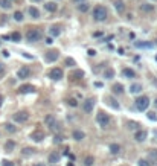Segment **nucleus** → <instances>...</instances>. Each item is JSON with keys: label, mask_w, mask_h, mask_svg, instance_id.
<instances>
[{"label": "nucleus", "mask_w": 157, "mask_h": 166, "mask_svg": "<svg viewBox=\"0 0 157 166\" xmlns=\"http://www.w3.org/2000/svg\"><path fill=\"white\" fill-rule=\"evenodd\" d=\"M5 73V65H3V63H0V76Z\"/></svg>", "instance_id": "37998d69"}, {"label": "nucleus", "mask_w": 157, "mask_h": 166, "mask_svg": "<svg viewBox=\"0 0 157 166\" xmlns=\"http://www.w3.org/2000/svg\"><path fill=\"white\" fill-rule=\"evenodd\" d=\"M148 117H150L151 120H157V116L154 114V113H148Z\"/></svg>", "instance_id": "79ce46f5"}, {"label": "nucleus", "mask_w": 157, "mask_h": 166, "mask_svg": "<svg viewBox=\"0 0 157 166\" xmlns=\"http://www.w3.org/2000/svg\"><path fill=\"white\" fill-rule=\"evenodd\" d=\"M34 90H35L34 85H31V84H25V85H21L19 89L20 93H31V91H34Z\"/></svg>", "instance_id": "f3484780"}, {"label": "nucleus", "mask_w": 157, "mask_h": 166, "mask_svg": "<svg viewBox=\"0 0 157 166\" xmlns=\"http://www.w3.org/2000/svg\"><path fill=\"white\" fill-rule=\"evenodd\" d=\"M130 91L131 93H134V95H137V93H140L142 91V84H133V85H130Z\"/></svg>", "instance_id": "6ab92c4d"}, {"label": "nucleus", "mask_w": 157, "mask_h": 166, "mask_svg": "<svg viewBox=\"0 0 157 166\" xmlns=\"http://www.w3.org/2000/svg\"><path fill=\"white\" fill-rule=\"evenodd\" d=\"M136 47H145V49H148V47H152L151 43H136Z\"/></svg>", "instance_id": "72a5a7b5"}, {"label": "nucleus", "mask_w": 157, "mask_h": 166, "mask_svg": "<svg viewBox=\"0 0 157 166\" xmlns=\"http://www.w3.org/2000/svg\"><path fill=\"white\" fill-rule=\"evenodd\" d=\"M105 102L108 104V105L111 107V108H114V110H119V104L114 101L113 98H111V96H105Z\"/></svg>", "instance_id": "2eb2a0df"}, {"label": "nucleus", "mask_w": 157, "mask_h": 166, "mask_svg": "<svg viewBox=\"0 0 157 166\" xmlns=\"http://www.w3.org/2000/svg\"><path fill=\"white\" fill-rule=\"evenodd\" d=\"M60 159H61V154L55 151V152H52V154L49 155V163L55 165V163H58V161H60Z\"/></svg>", "instance_id": "ddd939ff"}, {"label": "nucleus", "mask_w": 157, "mask_h": 166, "mask_svg": "<svg viewBox=\"0 0 157 166\" xmlns=\"http://www.w3.org/2000/svg\"><path fill=\"white\" fill-rule=\"evenodd\" d=\"M87 54H88V55H90V56H93V55H96V52H95V50H93V49H88V52H87Z\"/></svg>", "instance_id": "a18cd8bd"}, {"label": "nucleus", "mask_w": 157, "mask_h": 166, "mask_svg": "<svg viewBox=\"0 0 157 166\" xmlns=\"http://www.w3.org/2000/svg\"><path fill=\"white\" fill-rule=\"evenodd\" d=\"M93 19L96 21H104L107 19V9L104 6H96L93 9Z\"/></svg>", "instance_id": "f03ea898"}, {"label": "nucleus", "mask_w": 157, "mask_h": 166, "mask_svg": "<svg viewBox=\"0 0 157 166\" xmlns=\"http://www.w3.org/2000/svg\"><path fill=\"white\" fill-rule=\"evenodd\" d=\"M11 38H12V41H15V43H19L20 40H21V35H20V32H12V35H11Z\"/></svg>", "instance_id": "c756f323"}, {"label": "nucleus", "mask_w": 157, "mask_h": 166, "mask_svg": "<svg viewBox=\"0 0 157 166\" xmlns=\"http://www.w3.org/2000/svg\"><path fill=\"white\" fill-rule=\"evenodd\" d=\"M34 151H35L34 148H25V149L21 151V152H23V155H25V157H29V155H32V154H34Z\"/></svg>", "instance_id": "7c9ffc66"}, {"label": "nucleus", "mask_w": 157, "mask_h": 166, "mask_svg": "<svg viewBox=\"0 0 157 166\" xmlns=\"http://www.w3.org/2000/svg\"><path fill=\"white\" fill-rule=\"evenodd\" d=\"M154 107H157V98L154 99Z\"/></svg>", "instance_id": "603ef678"}, {"label": "nucleus", "mask_w": 157, "mask_h": 166, "mask_svg": "<svg viewBox=\"0 0 157 166\" xmlns=\"http://www.w3.org/2000/svg\"><path fill=\"white\" fill-rule=\"evenodd\" d=\"M78 11H79V12H87V11H88V3H87V2L78 3Z\"/></svg>", "instance_id": "a878e982"}, {"label": "nucleus", "mask_w": 157, "mask_h": 166, "mask_svg": "<svg viewBox=\"0 0 157 166\" xmlns=\"http://www.w3.org/2000/svg\"><path fill=\"white\" fill-rule=\"evenodd\" d=\"M58 58H60V52L57 49H51L44 54V60H46L47 63H53V61H57Z\"/></svg>", "instance_id": "423d86ee"}, {"label": "nucleus", "mask_w": 157, "mask_h": 166, "mask_svg": "<svg viewBox=\"0 0 157 166\" xmlns=\"http://www.w3.org/2000/svg\"><path fill=\"white\" fill-rule=\"evenodd\" d=\"M122 75L125 78H134V76H136V73H134V70H131V69H124Z\"/></svg>", "instance_id": "393cba45"}, {"label": "nucleus", "mask_w": 157, "mask_h": 166, "mask_svg": "<svg viewBox=\"0 0 157 166\" xmlns=\"http://www.w3.org/2000/svg\"><path fill=\"white\" fill-rule=\"evenodd\" d=\"M136 107H137V110L145 111L146 108L150 107V99H148L146 96H139L136 99Z\"/></svg>", "instance_id": "7ed1b4c3"}, {"label": "nucleus", "mask_w": 157, "mask_h": 166, "mask_svg": "<svg viewBox=\"0 0 157 166\" xmlns=\"http://www.w3.org/2000/svg\"><path fill=\"white\" fill-rule=\"evenodd\" d=\"M60 34H61V30H60L58 26H52V28H51V35L52 37H58Z\"/></svg>", "instance_id": "c85d7f7f"}, {"label": "nucleus", "mask_w": 157, "mask_h": 166, "mask_svg": "<svg viewBox=\"0 0 157 166\" xmlns=\"http://www.w3.org/2000/svg\"><path fill=\"white\" fill-rule=\"evenodd\" d=\"M12 119H14L15 122H19V124H23V122H26L29 119V113L28 111H25V110H21V111H17L14 116H12Z\"/></svg>", "instance_id": "0eeeda50"}, {"label": "nucleus", "mask_w": 157, "mask_h": 166, "mask_svg": "<svg viewBox=\"0 0 157 166\" xmlns=\"http://www.w3.org/2000/svg\"><path fill=\"white\" fill-rule=\"evenodd\" d=\"M44 8H46L49 12H55V11H57V8H58V5H57L55 2H47L46 5H44Z\"/></svg>", "instance_id": "4be33fe9"}, {"label": "nucleus", "mask_w": 157, "mask_h": 166, "mask_svg": "<svg viewBox=\"0 0 157 166\" xmlns=\"http://www.w3.org/2000/svg\"><path fill=\"white\" fill-rule=\"evenodd\" d=\"M137 165H139V166H151V165H150V161H146V160H143V159L139 160V161H137Z\"/></svg>", "instance_id": "e433bc0d"}, {"label": "nucleus", "mask_w": 157, "mask_h": 166, "mask_svg": "<svg viewBox=\"0 0 157 166\" xmlns=\"http://www.w3.org/2000/svg\"><path fill=\"white\" fill-rule=\"evenodd\" d=\"M156 44H157V41H156Z\"/></svg>", "instance_id": "6e6d98bb"}, {"label": "nucleus", "mask_w": 157, "mask_h": 166, "mask_svg": "<svg viewBox=\"0 0 157 166\" xmlns=\"http://www.w3.org/2000/svg\"><path fill=\"white\" fill-rule=\"evenodd\" d=\"M34 166H44V163H35Z\"/></svg>", "instance_id": "8fccbe9b"}, {"label": "nucleus", "mask_w": 157, "mask_h": 166, "mask_svg": "<svg viewBox=\"0 0 157 166\" xmlns=\"http://www.w3.org/2000/svg\"><path fill=\"white\" fill-rule=\"evenodd\" d=\"M67 104H69L70 107H76V105H78V102H76V99H69V101H67Z\"/></svg>", "instance_id": "58836bf2"}, {"label": "nucleus", "mask_w": 157, "mask_h": 166, "mask_svg": "<svg viewBox=\"0 0 157 166\" xmlns=\"http://www.w3.org/2000/svg\"><path fill=\"white\" fill-rule=\"evenodd\" d=\"M2 166H14V163H12V161H9V160H3V161H2Z\"/></svg>", "instance_id": "ea45409f"}, {"label": "nucleus", "mask_w": 157, "mask_h": 166, "mask_svg": "<svg viewBox=\"0 0 157 166\" xmlns=\"http://www.w3.org/2000/svg\"><path fill=\"white\" fill-rule=\"evenodd\" d=\"M12 5H11V0H0V8L3 9H9Z\"/></svg>", "instance_id": "cd10ccee"}, {"label": "nucleus", "mask_w": 157, "mask_h": 166, "mask_svg": "<svg viewBox=\"0 0 157 166\" xmlns=\"http://www.w3.org/2000/svg\"><path fill=\"white\" fill-rule=\"evenodd\" d=\"M73 2H76V3H81V2H87V0H73Z\"/></svg>", "instance_id": "09e8293b"}, {"label": "nucleus", "mask_w": 157, "mask_h": 166, "mask_svg": "<svg viewBox=\"0 0 157 166\" xmlns=\"http://www.w3.org/2000/svg\"><path fill=\"white\" fill-rule=\"evenodd\" d=\"M139 126H140V125H139L137 122H134V120H130L128 122V128L130 130H139Z\"/></svg>", "instance_id": "2f4dec72"}, {"label": "nucleus", "mask_w": 157, "mask_h": 166, "mask_svg": "<svg viewBox=\"0 0 157 166\" xmlns=\"http://www.w3.org/2000/svg\"><path fill=\"white\" fill-rule=\"evenodd\" d=\"M6 21V15H2V19H0V24H3Z\"/></svg>", "instance_id": "49530a36"}, {"label": "nucleus", "mask_w": 157, "mask_h": 166, "mask_svg": "<svg viewBox=\"0 0 157 166\" xmlns=\"http://www.w3.org/2000/svg\"><path fill=\"white\" fill-rule=\"evenodd\" d=\"M44 124H46L52 131H58V130H60V126H58L57 119L53 117V114H47L46 117H44Z\"/></svg>", "instance_id": "39448f33"}, {"label": "nucleus", "mask_w": 157, "mask_h": 166, "mask_svg": "<svg viewBox=\"0 0 157 166\" xmlns=\"http://www.w3.org/2000/svg\"><path fill=\"white\" fill-rule=\"evenodd\" d=\"M2 102H3V98H2V96H0V105H2Z\"/></svg>", "instance_id": "864d4df0"}, {"label": "nucleus", "mask_w": 157, "mask_h": 166, "mask_svg": "<svg viewBox=\"0 0 157 166\" xmlns=\"http://www.w3.org/2000/svg\"><path fill=\"white\" fill-rule=\"evenodd\" d=\"M14 148H15V142L8 140V142L5 143V151H6V152H12V151H14Z\"/></svg>", "instance_id": "b1692460"}, {"label": "nucleus", "mask_w": 157, "mask_h": 166, "mask_svg": "<svg viewBox=\"0 0 157 166\" xmlns=\"http://www.w3.org/2000/svg\"><path fill=\"white\" fill-rule=\"evenodd\" d=\"M104 78L105 79H111V78H114V70L111 67H107L104 70Z\"/></svg>", "instance_id": "412c9836"}, {"label": "nucleus", "mask_w": 157, "mask_h": 166, "mask_svg": "<svg viewBox=\"0 0 157 166\" xmlns=\"http://www.w3.org/2000/svg\"><path fill=\"white\" fill-rule=\"evenodd\" d=\"M5 130H6V131H9V133H15V131H17V130H15V126L12 125V124H6V125H5Z\"/></svg>", "instance_id": "f704fd0d"}, {"label": "nucleus", "mask_w": 157, "mask_h": 166, "mask_svg": "<svg viewBox=\"0 0 157 166\" xmlns=\"http://www.w3.org/2000/svg\"><path fill=\"white\" fill-rule=\"evenodd\" d=\"M140 11L142 12H146V14L154 12L156 11V5H152V3H142V5H140Z\"/></svg>", "instance_id": "9b49d317"}, {"label": "nucleus", "mask_w": 157, "mask_h": 166, "mask_svg": "<svg viewBox=\"0 0 157 166\" xmlns=\"http://www.w3.org/2000/svg\"><path fill=\"white\" fill-rule=\"evenodd\" d=\"M17 76L20 78V79H26V78L31 76V69L28 65H23V67L19 69V72H17Z\"/></svg>", "instance_id": "6e6552de"}, {"label": "nucleus", "mask_w": 157, "mask_h": 166, "mask_svg": "<svg viewBox=\"0 0 157 166\" xmlns=\"http://www.w3.org/2000/svg\"><path fill=\"white\" fill-rule=\"evenodd\" d=\"M93 107H95V101H93L92 98H88V99H86V101L82 102V110L86 113H92Z\"/></svg>", "instance_id": "1a4fd4ad"}, {"label": "nucleus", "mask_w": 157, "mask_h": 166, "mask_svg": "<svg viewBox=\"0 0 157 166\" xmlns=\"http://www.w3.org/2000/svg\"><path fill=\"white\" fill-rule=\"evenodd\" d=\"M152 134H154V137H157V130H154V133Z\"/></svg>", "instance_id": "3c124183"}, {"label": "nucleus", "mask_w": 157, "mask_h": 166, "mask_svg": "<svg viewBox=\"0 0 157 166\" xmlns=\"http://www.w3.org/2000/svg\"><path fill=\"white\" fill-rule=\"evenodd\" d=\"M110 152H111V154H119V152H120V146L119 145H116V143H111V145H110Z\"/></svg>", "instance_id": "bb28decb"}, {"label": "nucleus", "mask_w": 157, "mask_h": 166, "mask_svg": "<svg viewBox=\"0 0 157 166\" xmlns=\"http://www.w3.org/2000/svg\"><path fill=\"white\" fill-rule=\"evenodd\" d=\"M26 40L29 43H37L41 40V32H40L38 29H29L28 32H26Z\"/></svg>", "instance_id": "f257e3e1"}, {"label": "nucleus", "mask_w": 157, "mask_h": 166, "mask_svg": "<svg viewBox=\"0 0 157 166\" xmlns=\"http://www.w3.org/2000/svg\"><path fill=\"white\" fill-rule=\"evenodd\" d=\"M49 76H51L53 81H60L63 78V70L61 69H58V67H55V69H52V70L49 72Z\"/></svg>", "instance_id": "9d476101"}, {"label": "nucleus", "mask_w": 157, "mask_h": 166, "mask_svg": "<svg viewBox=\"0 0 157 166\" xmlns=\"http://www.w3.org/2000/svg\"><path fill=\"white\" fill-rule=\"evenodd\" d=\"M46 43H47V44H52L53 41H52V38H46Z\"/></svg>", "instance_id": "de8ad7c7"}, {"label": "nucleus", "mask_w": 157, "mask_h": 166, "mask_svg": "<svg viewBox=\"0 0 157 166\" xmlns=\"http://www.w3.org/2000/svg\"><path fill=\"white\" fill-rule=\"evenodd\" d=\"M111 90H113L114 95H122L124 93V85L122 84H114L113 87H111Z\"/></svg>", "instance_id": "aec40b11"}, {"label": "nucleus", "mask_w": 157, "mask_h": 166, "mask_svg": "<svg viewBox=\"0 0 157 166\" xmlns=\"http://www.w3.org/2000/svg\"><path fill=\"white\" fill-rule=\"evenodd\" d=\"M66 64H67V65H75V61L72 60V58H67V60H66Z\"/></svg>", "instance_id": "a19ab883"}, {"label": "nucleus", "mask_w": 157, "mask_h": 166, "mask_svg": "<svg viewBox=\"0 0 157 166\" xmlns=\"http://www.w3.org/2000/svg\"><path fill=\"white\" fill-rule=\"evenodd\" d=\"M0 44H2V41H0Z\"/></svg>", "instance_id": "5fc2aeb1"}, {"label": "nucleus", "mask_w": 157, "mask_h": 166, "mask_svg": "<svg viewBox=\"0 0 157 166\" xmlns=\"http://www.w3.org/2000/svg\"><path fill=\"white\" fill-rule=\"evenodd\" d=\"M63 140V137L61 136H55V139H53V142H55V143H60Z\"/></svg>", "instance_id": "c03bdc74"}, {"label": "nucleus", "mask_w": 157, "mask_h": 166, "mask_svg": "<svg viewBox=\"0 0 157 166\" xmlns=\"http://www.w3.org/2000/svg\"><path fill=\"white\" fill-rule=\"evenodd\" d=\"M29 15L32 17V19H40V11L35 6H31L29 8Z\"/></svg>", "instance_id": "5701e85b"}, {"label": "nucleus", "mask_w": 157, "mask_h": 166, "mask_svg": "<svg viewBox=\"0 0 157 166\" xmlns=\"http://www.w3.org/2000/svg\"><path fill=\"white\" fill-rule=\"evenodd\" d=\"M150 157L151 159H154V160H157V149H151L150 151Z\"/></svg>", "instance_id": "4c0bfd02"}, {"label": "nucleus", "mask_w": 157, "mask_h": 166, "mask_svg": "<svg viewBox=\"0 0 157 166\" xmlns=\"http://www.w3.org/2000/svg\"><path fill=\"white\" fill-rule=\"evenodd\" d=\"M134 139H136L137 142H143V140L146 139V131H142V130L136 131V134H134Z\"/></svg>", "instance_id": "4468645a"}, {"label": "nucleus", "mask_w": 157, "mask_h": 166, "mask_svg": "<svg viewBox=\"0 0 157 166\" xmlns=\"http://www.w3.org/2000/svg\"><path fill=\"white\" fill-rule=\"evenodd\" d=\"M72 136H73L75 140H82V139L86 137V134H84L82 131H79V130H75L73 133H72Z\"/></svg>", "instance_id": "a211bd4d"}, {"label": "nucleus", "mask_w": 157, "mask_h": 166, "mask_svg": "<svg viewBox=\"0 0 157 166\" xmlns=\"http://www.w3.org/2000/svg\"><path fill=\"white\" fill-rule=\"evenodd\" d=\"M14 20L15 21H21V20H23V14H21L20 11H17L15 14H14Z\"/></svg>", "instance_id": "c9c22d12"}, {"label": "nucleus", "mask_w": 157, "mask_h": 166, "mask_svg": "<svg viewBox=\"0 0 157 166\" xmlns=\"http://www.w3.org/2000/svg\"><path fill=\"white\" fill-rule=\"evenodd\" d=\"M31 139L35 142H41L44 139V133H41V131H34V133H31Z\"/></svg>", "instance_id": "f8f14e48"}, {"label": "nucleus", "mask_w": 157, "mask_h": 166, "mask_svg": "<svg viewBox=\"0 0 157 166\" xmlns=\"http://www.w3.org/2000/svg\"><path fill=\"white\" fill-rule=\"evenodd\" d=\"M114 8H116V11H118L119 14H122V12L125 11V3L122 2V0H116V2H114Z\"/></svg>", "instance_id": "dca6fc26"}, {"label": "nucleus", "mask_w": 157, "mask_h": 166, "mask_svg": "<svg viewBox=\"0 0 157 166\" xmlns=\"http://www.w3.org/2000/svg\"><path fill=\"white\" fill-rule=\"evenodd\" d=\"M93 163H95V159H93L92 155L86 157V160H84V165H86V166H92Z\"/></svg>", "instance_id": "473e14b6"}, {"label": "nucleus", "mask_w": 157, "mask_h": 166, "mask_svg": "<svg viewBox=\"0 0 157 166\" xmlns=\"http://www.w3.org/2000/svg\"><path fill=\"white\" fill-rule=\"evenodd\" d=\"M96 120H98V124H99L102 128H105V126L110 125V117H108V114H105L104 111L98 113V114H96Z\"/></svg>", "instance_id": "20e7f679"}]
</instances>
